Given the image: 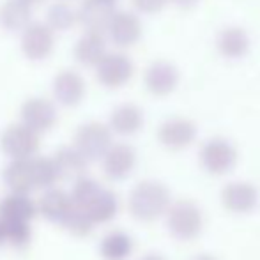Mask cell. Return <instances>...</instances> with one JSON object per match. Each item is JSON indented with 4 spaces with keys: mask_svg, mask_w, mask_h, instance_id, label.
<instances>
[{
    "mask_svg": "<svg viewBox=\"0 0 260 260\" xmlns=\"http://www.w3.org/2000/svg\"><path fill=\"white\" fill-rule=\"evenodd\" d=\"M73 206L71 197L66 191L58 188H48L45 191V195L41 197L38 204V211H41V214L50 221H60L64 218V214L69 211V207Z\"/></svg>",
    "mask_w": 260,
    "mask_h": 260,
    "instance_id": "obj_23",
    "label": "cell"
},
{
    "mask_svg": "<svg viewBox=\"0 0 260 260\" xmlns=\"http://www.w3.org/2000/svg\"><path fill=\"white\" fill-rule=\"evenodd\" d=\"M144 260H161L159 257H145Z\"/></svg>",
    "mask_w": 260,
    "mask_h": 260,
    "instance_id": "obj_35",
    "label": "cell"
},
{
    "mask_svg": "<svg viewBox=\"0 0 260 260\" xmlns=\"http://www.w3.org/2000/svg\"><path fill=\"white\" fill-rule=\"evenodd\" d=\"M216 48L225 58H241L250 50V38L241 27H226L216 38Z\"/></svg>",
    "mask_w": 260,
    "mask_h": 260,
    "instance_id": "obj_20",
    "label": "cell"
},
{
    "mask_svg": "<svg viewBox=\"0 0 260 260\" xmlns=\"http://www.w3.org/2000/svg\"><path fill=\"white\" fill-rule=\"evenodd\" d=\"M21 53L32 62L46 60L53 53L55 32L43 21H30L21 30L20 39Z\"/></svg>",
    "mask_w": 260,
    "mask_h": 260,
    "instance_id": "obj_4",
    "label": "cell"
},
{
    "mask_svg": "<svg viewBox=\"0 0 260 260\" xmlns=\"http://www.w3.org/2000/svg\"><path fill=\"white\" fill-rule=\"evenodd\" d=\"M58 223H60L69 234H73V236H76V237L89 236V234L92 232L94 225H96V223L92 221V218L89 216V212H87V209L78 207V206H75V204L69 207V211L66 212L64 218Z\"/></svg>",
    "mask_w": 260,
    "mask_h": 260,
    "instance_id": "obj_27",
    "label": "cell"
},
{
    "mask_svg": "<svg viewBox=\"0 0 260 260\" xmlns=\"http://www.w3.org/2000/svg\"><path fill=\"white\" fill-rule=\"evenodd\" d=\"M32 21V6L25 0H4L0 6V25L9 32H21Z\"/></svg>",
    "mask_w": 260,
    "mask_h": 260,
    "instance_id": "obj_19",
    "label": "cell"
},
{
    "mask_svg": "<svg viewBox=\"0 0 260 260\" xmlns=\"http://www.w3.org/2000/svg\"><path fill=\"white\" fill-rule=\"evenodd\" d=\"M168 4H174L179 9H193L199 4V0H168Z\"/></svg>",
    "mask_w": 260,
    "mask_h": 260,
    "instance_id": "obj_32",
    "label": "cell"
},
{
    "mask_svg": "<svg viewBox=\"0 0 260 260\" xmlns=\"http://www.w3.org/2000/svg\"><path fill=\"white\" fill-rule=\"evenodd\" d=\"M133 251V241L126 232H110L100 244V253L105 260H126Z\"/></svg>",
    "mask_w": 260,
    "mask_h": 260,
    "instance_id": "obj_25",
    "label": "cell"
},
{
    "mask_svg": "<svg viewBox=\"0 0 260 260\" xmlns=\"http://www.w3.org/2000/svg\"><path fill=\"white\" fill-rule=\"evenodd\" d=\"M197 138V126L184 117H172L165 120L157 129V140L170 151H182L189 147Z\"/></svg>",
    "mask_w": 260,
    "mask_h": 260,
    "instance_id": "obj_11",
    "label": "cell"
},
{
    "mask_svg": "<svg viewBox=\"0 0 260 260\" xmlns=\"http://www.w3.org/2000/svg\"><path fill=\"white\" fill-rule=\"evenodd\" d=\"M25 2H27V4H30V6H32V4H39V2H45V0H25Z\"/></svg>",
    "mask_w": 260,
    "mask_h": 260,
    "instance_id": "obj_34",
    "label": "cell"
},
{
    "mask_svg": "<svg viewBox=\"0 0 260 260\" xmlns=\"http://www.w3.org/2000/svg\"><path fill=\"white\" fill-rule=\"evenodd\" d=\"M4 181L14 193H30L34 188L30 170V157L28 159H13L4 170Z\"/></svg>",
    "mask_w": 260,
    "mask_h": 260,
    "instance_id": "obj_22",
    "label": "cell"
},
{
    "mask_svg": "<svg viewBox=\"0 0 260 260\" xmlns=\"http://www.w3.org/2000/svg\"><path fill=\"white\" fill-rule=\"evenodd\" d=\"M85 209L96 225L98 223H108L115 218L117 211H119V200H117L115 193L101 188Z\"/></svg>",
    "mask_w": 260,
    "mask_h": 260,
    "instance_id": "obj_24",
    "label": "cell"
},
{
    "mask_svg": "<svg viewBox=\"0 0 260 260\" xmlns=\"http://www.w3.org/2000/svg\"><path fill=\"white\" fill-rule=\"evenodd\" d=\"M168 229L179 239H193L202 232L204 218L199 206L191 200H181L168 207Z\"/></svg>",
    "mask_w": 260,
    "mask_h": 260,
    "instance_id": "obj_3",
    "label": "cell"
},
{
    "mask_svg": "<svg viewBox=\"0 0 260 260\" xmlns=\"http://www.w3.org/2000/svg\"><path fill=\"white\" fill-rule=\"evenodd\" d=\"M112 2H115V0H112Z\"/></svg>",
    "mask_w": 260,
    "mask_h": 260,
    "instance_id": "obj_37",
    "label": "cell"
},
{
    "mask_svg": "<svg viewBox=\"0 0 260 260\" xmlns=\"http://www.w3.org/2000/svg\"><path fill=\"white\" fill-rule=\"evenodd\" d=\"M112 145V129L103 122H87L75 135V147L87 161L101 159Z\"/></svg>",
    "mask_w": 260,
    "mask_h": 260,
    "instance_id": "obj_6",
    "label": "cell"
},
{
    "mask_svg": "<svg viewBox=\"0 0 260 260\" xmlns=\"http://www.w3.org/2000/svg\"><path fill=\"white\" fill-rule=\"evenodd\" d=\"M21 122L36 133H46L57 124V108L46 98H28L20 108Z\"/></svg>",
    "mask_w": 260,
    "mask_h": 260,
    "instance_id": "obj_10",
    "label": "cell"
},
{
    "mask_svg": "<svg viewBox=\"0 0 260 260\" xmlns=\"http://www.w3.org/2000/svg\"><path fill=\"white\" fill-rule=\"evenodd\" d=\"M142 126H144V113L133 103L119 105L110 113L108 127L117 135L129 137V135L138 133L142 129Z\"/></svg>",
    "mask_w": 260,
    "mask_h": 260,
    "instance_id": "obj_18",
    "label": "cell"
},
{
    "mask_svg": "<svg viewBox=\"0 0 260 260\" xmlns=\"http://www.w3.org/2000/svg\"><path fill=\"white\" fill-rule=\"evenodd\" d=\"M38 206L27 193H11L0 202V218L30 221L34 219Z\"/></svg>",
    "mask_w": 260,
    "mask_h": 260,
    "instance_id": "obj_21",
    "label": "cell"
},
{
    "mask_svg": "<svg viewBox=\"0 0 260 260\" xmlns=\"http://www.w3.org/2000/svg\"><path fill=\"white\" fill-rule=\"evenodd\" d=\"M73 53H75V58L78 64L85 66V68H96L101 58L108 53L105 34H100V32H85L76 41Z\"/></svg>",
    "mask_w": 260,
    "mask_h": 260,
    "instance_id": "obj_16",
    "label": "cell"
},
{
    "mask_svg": "<svg viewBox=\"0 0 260 260\" xmlns=\"http://www.w3.org/2000/svg\"><path fill=\"white\" fill-rule=\"evenodd\" d=\"M57 177L60 181H76L82 177L87 168V159L75 145H66V147L57 149V152L52 157Z\"/></svg>",
    "mask_w": 260,
    "mask_h": 260,
    "instance_id": "obj_15",
    "label": "cell"
},
{
    "mask_svg": "<svg viewBox=\"0 0 260 260\" xmlns=\"http://www.w3.org/2000/svg\"><path fill=\"white\" fill-rule=\"evenodd\" d=\"M101 159H103L105 174L113 181H122L133 172L135 163H137V154H135V149L131 145L112 144Z\"/></svg>",
    "mask_w": 260,
    "mask_h": 260,
    "instance_id": "obj_14",
    "label": "cell"
},
{
    "mask_svg": "<svg viewBox=\"0 0 260 260\" xmlns=\"http://www.w3.org/2000/svg\"><path fill=\"white\" fill-rule=\"evenodd\" d=\"M78 23L76 7L68 2H55L46 11V25L53 32H68Z\"/></svg>",
    "mask_w": 260,
    "mask_h": 260,
    "instance_id": "obj_26",
    "label": "cell"
},
{
    "mask_svg": "<svg viewBox=\"0 0 260 260\" xmlns=\"http://www.w3.org/2000/svg\"><path fill=\"white\" fill-rule=\"evenodd\" d=\"M200 161L207 172L214 175H223L234 168L237 161V151L225 138H212L204 144L200 151Z\"/></svg>",
    "mask_w": 260,
    "mask_h": 260,
    "instance_id": "obj_7",
    "label": "cell"
},
{
    "mask_svg": "<svg viewBox=\"0 0 260 260\" xmlns=\"http://www.w3.org/2000/svg\"><path fill=\"white\" fill-rule=\"evenodd\" d=\"M179 83V71L174 64L167 60H156L147 66L144 73V85L149 94L157 98L168 96Z\"/></svg>",
    "mask_w": 260,
    "mask_h": 260,
    "instance_id": "obj_13",
    "label": "cell"
},
{
    "mask_svg": "<svg viewBox=\"0 0 260 260\" xmlns=\"http://www.w3.org/2000/svg\"><path fill=\"white\" fill-rule=\"evenodd\" d=\"M197 260H216V258H212V257H209V255H202V257H199Z\"/></svg>",
    "mask_w": 260,
    "mask_h": 260,
    "instance_id": "obj_33",
    "label": "cell"
},
{
    "mask_svg": "<svg viewBox=\"0 0 260 260\" xmlns=\"http://www.w3.org/2000/svg\"><path fill=\"white\" fill-rule=\"evenodd\" d=\"M96 78L106 89H120L124 87L135 75V66L126 53H106L96 66Z\"/></svg>",
    "mask_w": 260,
    "mask_h": 260,
    "instance_id": "obj_5",
    "label": "cell"
},
{
    "mask_svg": "<svg viewBox=\"0 0 260 260\" xmlns=\"http://www.w3.org/2000/svg\"><path fill=\"white\" fill-rule=\"evenodd\" d=\"M52 92L58 105L68 106V108L78 106L87 94L85 80L75 69H62L55 75Z\"/></svg>",
    "mask_w": 260,
    "mask_h": 260,
    "instance_id": "obj_8",
    "label": "cell"
},
{
    "mask_svg": "<svg viewBox=\"0 0 260 260\" xmlns=\"http://www.w3.org/2000/svg\"><path fill=\"white\" fill-rule=\"evenodd\" d=\"M0 232H2V243L6 241L16 248L27 246L32 237L30 221H20V219L0 218Z\"/></svg>",
    "mask_w": 260,
    "mask_h": 260,
    "instance_id": "obj_28",
    "label": "cell"
},
{
    "mask_svg": "<svg viewBox=\"0 0 260 260\" xmlns=\"http://www.w3.org/2000/svg\"><path fill=\"white\" fill-rule=\"evenodd\" d=\"M170 207L168 189L161 182L144 181L133 188L129 195V211L140 221H152Z\"/></svg>",
    "mask_w": 260,
    "mask_h": 260,
    "instance_id": "obj_1",
    "label": "cell"
},
{
    "mask_svg": "<svg viewBox=\"0 0 260 260\" xmlns=\"http://www.w3.org/2000/svg\"><path fill=\"white\" fill-rule=\"evenodd\" d=\"M133 6L137 7L140 13H147V14H154L159 13L165 6L168 4V0H131Z\"/></svg>",
    "mask_w": 260,
    "mask_h": 260,
    "instance_id": "obj_31",
    "label": "cell"
},
{
    "mask_svg": "<svg viewBox=\"0 0 260 260\" xmlns=\"http://www.w3.org/2000/svg\"><path fill=\"white\" fill-rule=\"evenodd\" d=\"M30 170L34 188H50L55 181H58L52 157H30Z\"/></svg>",
    "mask_w": 260,
    "mask_h": 260,
    "instance_id": "obj_29",
    "label": "cell"
},
{
    "mask_svg": "<svg viewBox=\"0 0 260 260\" xmlns=\"http://www.w3.org/2000/svg\"><path fill=\"white\" fill-rule=\"evenodd\" d=\"M39 133L23 122L11 124L0 135V149L11 159H28L39 151Z\"/></svg>",
    "mask_w": 260,
    "mask_h": 260,
    "instance_id": "obj_2",
    "label": "cell"
},
{
    "mask_svg": "<svg viewBox=\"0 0 260 260\" xmlns=\"http://www.w3.org/2000/svg\"><path fill=\"white\" fill-rule=\"evenodd\" d=\"M101 189V186L98 184L94 179L89 177H78L75 181V186H73V191H71V202L78 207L85 209L90 204V200L98 195V191Z\"/></svg>",
    "mask_w": 260,
    "mask_h": 260,
    "instance_id": "obj_30",
    "label": "cell"
},
{
    "mask_svg": "<svg viewBox=\"0 0 260 260\" xmlns=\"http://www.w3.org/2000/svg\"><path fill=\"white\" fill-rule=\"evenodd\" d=\"M142 32H144L142 20L129 11H117L106 28L110 41L119 48H131L137 45L142 38Z\"/></svg>",
    "mask_w": 260,
    "mask_h": 260,
    "instance_id": "obj_9",
    "label": "cell"
},
{
    "mask_svg": "<svg viewBox=\"0 0 260 260\" xmlns=\"http://www.w3.org/2000/svg\"><path fill=\"white\" fill-rule=\"evenodd\" d=\"M76 13H78V23L85 28V32L105 34L117 9L115 2L112 0H83Z\"/></svg>",
    "mask_w": 260,
    "mask_h": 260,
    "instance_id": "obj_12",
    "label": "cell"
},
{
    "mask_svg": "<svg viewBox=\"0 0 260 260\" xmlns=\"http://www.w3.org/2000/svg\"><path fill=\"white\" fill-rule=\"evenodd\" d=\"M223 206L232 212H248L258 202V191L250 182H232L221 193Z\"/></svg>",
    "mask_w": 260,
    "mask_h": 260,
    "instance_id": "obj_17",
    "label": "cell"
},
{
    "mask_svg": "<svg viewBox=\"0 0 260 260\" xmlns=\"http://www.w3.org/2000/svg\"><path fill=\"white\" fill-rule=\"evenodd\" d=\"M0 243H2V232H0Z\"/></svg>",
    "mask_w": 260,
    "mask_h": 260,
    "instance_id": "obj_36",
    "label": "cell"
}]
</instances>
